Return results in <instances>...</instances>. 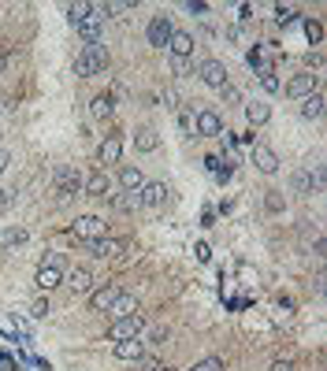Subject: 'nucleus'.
<instances>
[{"mask_svg": "<svg viewBox=\"0 0 327 371\" xmlns=\"http://www.w3.org/2000/svg\"><path fill=\"white\" fill-rule=\"evenodd\" d=\"M242 37H245L242 26H231V30H227V41H242Z\"/></svg>", "mask_w": 327, "mask_h": 371, "instance_id": "nucleus-41", "label": "nucleus"}, {"mask_svg": "<svg viewBox=\"0 0 327 371\" xmlns=\"http://www.w3.org/2000/svg\"><path fill=\"white\" fill-rule=\"evenodd\" d=\"M108 234V223H104L101 216H78L71 223V237H78V242H97V237Z\"/></svg>", "mask_w": 327, "mask_h": 371, "instance_id": "nucleus-5", "label": "nucleus"}, {"mask_svg": "<svg viewBox=\"0 0 327 371\" xmlns=\"http://www.w3.org/2000/svg\"><path fill=\"white\" fill-rule=\"evenodd\" d=\"M245 119H250V126H264L268 119H271V104H264V100L245 104Z\"/></svg>", "mask_w": 327, "mask_h": 371, "instance_id": "nucleus-23", "label": "nucleus"}, {"mask_svg": "<svg viewBox=\"0 0 327 371\" xmlns=\"http://www.w3.org/2000/svg\"><path fill=\"white\" fill-rule=\"evenodd\" d=\"M82 190V175L75 167H60L56 175V201H71V193Z\"/></svg>", "mask_w": 327, "mask_h": 371, "instance_id": "nucleus-11", "label": "nucleus"}, {"mask_svg": "<svg viewBox=\"0 0 327 371\" xmlns=\"http://www.w3.org/2000/svg\"><path fill=\"white\" fill-rule=\"evenodd\" d=\"M120 294H123V289L115 286V282H104V286H97L94 294H89V312H108Z\"/></svg>", "mask_w": 327, "mask_h": 371, "instance_id": "nucleus-12", "label": "nucleus"}, {"mask_svg": "<svg viewBox=\"0 0 327 371\" xmlns=\"http://www.w3.org/2000/svg\"><path fill=\"white\" fill-rule=\"evenodd\" d=\"M112 108H115V104H112L108 93H97V97L89 100V115H94V119H108V115H112Z\"/></svg>", "mask_w": 327, "mask_h": 371, "instance_id": "nucleus-26", "label": "nucleus"}, {"mask_svg": "<svg viewBox=\"0 0 327 371\" xmlns=\"http://www.w3.org/2000/svg\"><path fill=\"white\" fill-rule=\"evenodd\" d=\"M108 71V48L104 45H82V52L75 56V74L78 78H94Z\"/></svg>", "mask_w": 327, "mask_h": 371, "instance_id": "nucleus-2", "label": "nucleus"}, {"mask_svg": "<svg viewBox=\"0 0 327 371\" xmlns=\"http://www.w3.org/2000/svg\"><path fill=\"white\" fill-rule=\"evenodd\" d=\"M134 145H138V152H156V145H160V134H156L153 126H146V130H138V134H134Z\"/></svg>", "mask_w": 327, "mask_h": 371, "instance_id": "nucleus-25", "label": "nucleus"}, {"mask_svg": "<svg viewBox=\"0 0 327 371\" xmlns=\"http://www.w3.org/2000/svg\"><path fill=\"white\" fill-rule=\"evenodd\" d=\"M63 275H68V260H63V253H45L41 263H37L34 282H37V289H41V294H49V289L63 286Z\"/></svg>", "mask_w": 327, "mask_h": 371, "instance_id": "nucleus-1", "label": "nucleus"}, {"mask_svg": "<svg viewBox=\"0 0 327 371\" xmlns=\"http://www.w3.org/2000/svg\"><path fill=\"white\" fill-rule=\"evenodd\" d=\"M75 30L82 34V41H86V45H101V30H104V11H101V4H89L86 19L78 22Z\"/></svg>", "mask_w": 327, "mask_h": 371, "instance_id": "nucleus-7", "label": "nucleus"}, {"mask_svg": "<svg viewBox=\"0 0 327 371\" xmlns=\"http://www.w3.org/2000/svg\"><path fill=\"white\" fill-rule=\"evenodd\" d=\"M89 245V253H94L97 260H115L120 253H127V237H97V242H86Z\"/></svg>", "mask_w": 327, "mask_h": 371, "instance_id": "nucleus-9", "label": "nucleus"}, {"mask_svg": "<svg viewBox=\"0 0 327 371\" xmlns=\"http://www.w3.org/2000/svg\"><path fill=\"white\" fill-rule=\"evenodd\" d=\"M253 164H257V171H264V175H276L283 160L271 145H253Z\"/></svg>", "mask_w": 327, "mask_h": 371, "instance_id": "nucleus-17", "label": "nucleus"}, {"mask_svg": "<svg viewBox=\"0 0 327 371\" xmlns=\"http://www.w3.org/2000/svg\"><path fill=\"white\" fill-rule=\"evenodd\" d=\"M305 37H309V45H320L323 41V26L316 19H305Z\"/></svg>", "mask_w": 327, "mask_h": 371, "instance_id": "nucleus-30", "label": "nucleus"}, {"mask_svg": "<svg viewBox=\"0 0 327 371\" xmlns=\"http://www.w3.org/2000/svg\"><path fill=\"white\" fill-rule=\"evenodd\" d=\"M205 164H208V171H212L219 182H227V178H231V167H224V160H219V156H208Z\"/></svg>", "mask_w": 327, "mask_h": 371, "instance_id": "nucleus-29", "label": "nucleus"}, {"mask_svg": "<svg viewBox=\"0 0 327 371\" xmlns=\"http://www.w3.org/2000/svg\"><path fill=\"white\" fill-rule=\"evenodd\" d=\"M323 93L316 89V93H309V97L302 100V119H309V123H312V119H323Z\"/></svg>", "mask_w": 327, "mask_h": 371, "instance_id": "nucleus-22", "label": "nucleus"}, {"mask_svg": "<svg viewBox=\"0 0 327 371\" xmlns=\"http://www.w3.org/2000/svg\"><path fill=\"white\" fill-rule=\"evenodd\" d=\"M167 341V330H149V346H164Z\"/></svg>", "mask_w": 327, "mask_h": 371, "instance_id": "nucleus-40", "label": "nucleus"}, {"mask_svg": "<svg viewBox=\"0 0 327 371\" xmlns=\"http://www.w3.org/2000/svg\"><path fill=\"white\" fill-rule=\"evenodd\" d=\"M219 93H224V100H227V104H238V100H242V97H238V89H234L231 82H227L224 89H219Z\"/></svg>", "mask_w": 327, "mask_h": 371, "instance_id": "nucleus-39", "label": "nucleus"}, {"mask_svg": "<svg viewBox=\"0 0 327 371\" xmlns=\"http://www.w3.org/2000/svg\"><path fill=\"white\" fill-rule=\"evenodd\" d=\"M198 74H201V82L208 86V89H224L227 86V67L219 60H205L201 67H198Z\"/></svg>", "mask_w": 327, "mask_h": 371, "instance_id": "nucleus-14", "label": "nucleus"}, {"mask_svg": "<svg viewBox=\"0 0 327 371\" xmlns=\"http://www.w3.org/2000/svg\"><path fill=\"white\" fill-rule=\"evenodd\" d=\"M138 193H141V208H164V204H167V193H172V190H167L164 182H146Z\"/></svg>", "mask_w": 327, "mask_h": 371, "instance_id": "nucleus-18", "label": "nucleus"}, {"mask_svg": "<svg viewBox=\"0 0 327 371\" xmlns=\"http://www.w3.org/2000/svg\"><path fill=\"white\" fill-rule=\"evenodd\" d=\"M193 126H198L201 138H224V119H219V112H212V108H201L198 119H193Z\"/></svg>", "mask_w": 327, "mask_h": 371, "instance_id": "nucleus-10", "label": "nucleus"}, {"mask_svg": "<svg viewBox=\"0 0 327 371\" xmlns=\"http://www.w3.org/2000/svg\"><path fill=\"white\" fill-rule=\"evenodd\" d=\"M190 371H224V356H205V360H198Z\"/></svg>", "mask_w": 327, "mask_h": 371, "instance_id": "nucleus-31", "label": "nucleus"}, {"mask_svg": "<svg viewBox=\"0 0 327 371\" xmlns=\"http://www.w3.org/2000/svg\"><path fill=\"white\" fill-rule=\"evenodd\" d=\"M294 19H297V11H294V8H286V4L276 8V22H279V26H290Z\"/></svg>", "mask_w": 327, "mask_h": 371, "instance_id": "nucleus-35", "label": "nucleus"}, {"mask_svg": "<svg viewBox=\"0 0 327 371\" xmlns=\"http://www.w3.org/2000/svg\"><path fill=\"white\" fill-rule=\"evenodd\" d=\"M264 208H268V211H283V208H286L283 193H279V190H268V197H264Z\"/></svg>", "mask_w": 327, "mask_h": 371, "instance_id": "nucleus-33", "label": "nucleus"}, {"mask_svg": "<svg viewBox=\"0 0 327 371\" xmlns=\"http://www.w3.org/2000/svg\"><path fill=\"white\" fill-rule=\"evenodd\" d=\"M108 312L115 315V320H120V315H130V312H138V297H134V294H120V297H115V304H112Z\"/></svg>", "mask_w": 327, "mask_h": 371, "instance_id": "nucleus-27", "label": "nucleus"}, {"mask_svg": "<svg viewBox=\"0 0 327 371\" xmlns=\"http://www.w3.org/2000/svg\"><path fill=\"white\" fill-rule=\"evenodd\" d=\"M238 19H242V22H250V19H253V8H250V4H242V8H238Z\"/></svg>", "mask_w": 327, "mask_h": 371, "instance_id": "nucleus-43", "label": "nucleus"}, {"mask_svg": "<svg viewBox=\"0 0 327 371\" xmlns=\"http://www.w3.org/2000/svg\"><path fill=\"white\" fill-rule=\"evenodd\" d=\"M112 356H115V360H127V364H134V360H141V356H146V341H141V338L115 341V346H112Z\"/></svg>", "mask_w": 327, "mask_h": 371, "instance_id": "nucleus-19", "label": "nucleus"}, {"mask_svg": "<svg viewBox=\"0 0 327 371\" xmlns=\"http://www.w3.org/2000/svg\"><path fill=\"white\" fill-rule=\"evenodd\" d=\"M134 371H172V367H164L160 360H146V356H141V360H134Z\"/></svg>", "mask_w": 327, "mask_h": 371, "instance_id": "nucleus-36", "label": "nucleus"}, {"mask_svg": "<svg viewBox=\"0 0 327 371\" xmlns=\"http://www.w3.org/2000/svg\"><path fill=\"white\" fill-rule=\"evenodd\" d=\"M86 11H89V4H68V22L78 26V22L86 19Z\"/></svg>", "mask_w": 327, "mask_h": 371, "instance_id": "nucleus-34", "label": "nucleus"}, {"mask_svg": "<svg viewBox=\"0 0 327 371\" xmlns=\"http://www.w3.org/2000/svg\"><path fill=\"white\" fill-rule=\"evenodd\" d=\"M108 190H112V178L104 175L101 167H97L89 178H82V193H86V197H108Z\"/></svg>", "mask_w": 327, "mask_h": 371, "instance_id": "nucleus-20", "label": "nucleus"}, {"mask_svg": "<svg viewBox=\"0 0 327 371\" xmlns=\"http://www.w3.org/2000/svg\"><path fill=\"white\" fill-rule=\"evenodd\" d=\"M8 164H11V152H8V149H0V175L8 171Z\"/></svg>", "mask_w": 327, "mask_h": 371, "instance_id": "nucleus-42", "label": "nucleus"}, {"mask_svg": "<svg viewBox=\"0 0 327 371\" xmlns=\"http://www.w3.org/2000/svg\"><path fill=\"white\" fill-rule=\"evenodd\" d=\"M0 71H4V52H0Z\"/></svg>", "mask_w": 327, "mask_h": 371, "instance_id": "nucleus-45", "label": "nucleus"}, {"mask_svg": "<svg viewBox=\"0 0 327 371\" xmlns=\"http://www.w3.org/2000/svg\"><path fill=\"white\" fill-rule=\"evenodd\" d=\"M271 371H294V364L290 360H276V364H271Z\"/></svg>", "mask_w": 327, "mask_h": 371, "instance_id": "nucleus-44", "label": "nucleus"}, {"mask_svg": "<svg viewBox=\"0 0 327 371\" xmlns=\"http://www.w3.org/2000/svg\"><path fill=\"white\" fill-rule=\"evenodd\" d=\"M120 186L127 193H138L141 186H146V175H141V167H130V164H123L120 167Z\"/></svg>", "mask_w": 327, "mask_h": 371, "instance_id": "nucleus-21", "label": "nucleus"}, {"mask_svg": "<svg viewBox=\"0 0 327 371\" xmlns=\"http://www.w3.org/2000/svg\"><path fill=\"white\" fill-rule=\"evenodd\" d=\"M94 282H97V278H94L89 268H75V271L63 275V286H68L71 294H94Z\"/></svg>", "mask_w": 327, "mask_h": 371, "instance_id": "nucleus-15", "label": "nucleus"}, {"mask_svg": "<svg viewBox=\"0 0 327 371\" xmlns=\"http://www.w3.org/2000/svg\"><path fill=\"white\" fill-rule=\"evenodd\" d=\"M309 93H316V74H312V71H302V74H294L290 82H286V97L305 100Z\"/></svg>", "mask_w": 327, "mask_h": 371, "instance_id": "nucleus-16", "label": "nucleus"}, {"mask_svg": "<svg viewBox=\"0 0 327 371\" xmlns=\"http://www.w3.org/2000/svg\"><path fill=\"white\" fill-rule=\"evenodd\" d=\"M290 186H294V193H302V197L320 193V190H323V167L316 164V167H302V171H294Z\"/></svg>", "mask_w": 327, "mask_h": 371, "instance_id": "nucleus-6", "label": "nucleus"}, {"mask_svg": "<svg viewBox=\"0 0 327 371\" xmlns=\"http://www.w3.org/2000/svg\"><path fill=\"white\" fill-rule=\"evenodd\" d=\"M141 334H146V315L141 312L120 315V320L108 327V341H130V338H141Z\"/></svg>", "mask_w": 327, "mask_h": 371, "instance_id": "nucleus-3", "label": "nucleus"}, {"mask_svg": "<svg viewBox=\"0 0 327 371\" xmlns=\"http://www.w3.org/2000/svg\"><path fill=\"white\" fill-rule=\"evenodd\" d=\"M112 208H115V211H123V216H130V211H138V208H141V193H127V190H123V193H115V197H112Z\"/></svg>", "mask_w": 327, "mask_h": 371, "instance_id": "nucleus-24", "label": "nucleus"}, {"mask_svg": "<svg viewBox=\"0 0 327 371\" xmlns=\"http://www.w3.org/2000/svg\"><path fill=\"white\" fill-rule=\"evenodd\" d=\"M172 34H175L172 15H153V19H149V30H146V37H149V45H153V48H167V41H172Z\"/></svg>", "mask_w": 327, "mask_h": 371, "instance_id": "nucleus-8", "label": "nucleus"}, {"mask_svg": "<svg viewBox=\"0 0 327 371\" xmlns=\"http://www.w3.org/2000/svg\"><path fill=\"white\" fill-rule=\"evenodd\" d=\"M23 242H26V230H8L4 242H0V253H8L11 245H23Z\"/></svg>", "mask_w": 327, "mask_h": 371, "instance_id": "nucleus-32", "label": "nucleus"}, {"mask_svg": "<svg viewBox=\"0 0 327 371\" xmlns=\"http://www.w3.org/2000/svg\"><path fill=\"white\" fill-rule=\"evenodd\" d=\"M30 315H34V320H45V315H49V301L37 297V301L30 304Z\"/></svg>", "mask_w": 327, "mask_h": 371, "instance_id": "nucleus-37", "label": "nucleus"}, {"mask_svg": "<svg viewBox=\"0 0 327 371\" xmlns=\"http://www.w3.org/2000/svg\"><path fill=\"white\" fill-rule=\"evenodd\" d=\"M97 160H101V171L112 167V164H120V160H123V138H120V134H108V138H104L101 149H97Z\"/></svg>", "mask_w": 327, "mask_h": 371, "instance_id": "nucleus-13", "label": "nucleus"}, {"mask_svg": "<svg viewBox=\"0 0 327 371\" xmlns=\"http://www.w3.org/2000/svg\"><path fill=\"white\" fill-rule=\"evenodd\" d=\"M11 204H15V193H11V190H0V216H4Z\"/></svg>", "mask_w": 327, "mask_h": 371, "instance_id": "nucleus-38", "label": "nucleus"}, {"mask_svg": "<svg viewBox=\"0 0 327 371\" xmlns=\"http://www.w3.org/2000/svg\"><path fill=\"white\" fill-rule=\"evenodd\" d=\"M167 48H172L175 74H186V67H190V56H193V34H186V30H175V34H172V41H167Z\"/></svg>", "mask_w": 327, "mask_h": 371, "instance_id": "nucleus-4", "label": "nucleus"}, {"mask_svg": "<svg viewBox=\"0 0 327 371\" xmlns=\"http://www.w3.org/2000/svg\"><path fill=\"white\" fill-rule=\"evenodd\" d=\"M257 74H260V86H264L268 93H279V78H276V67H271V63H264Z\"/></svg>", "mask_w": 327, "mask_h": 371, "instance_id": "nucleus-28", "label": "nucleus"}]
</instances>
